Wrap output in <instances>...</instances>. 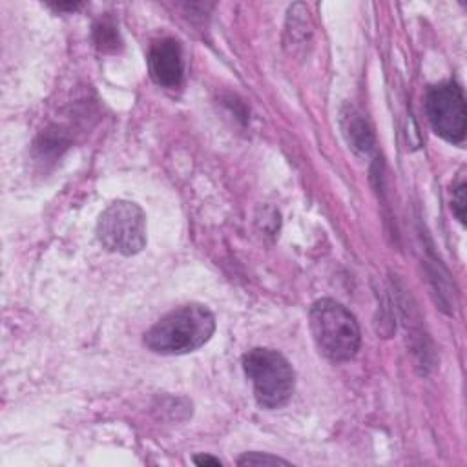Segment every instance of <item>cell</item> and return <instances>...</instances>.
I'll return each mask as SVG.
<instances>
[{"label": "cell", "mask_w": 467, "mask_h": 467, "mask_svg": "<svg viewBox=\"0 0 467 467\" xmlns=\"http://www.w3.org/2000/svg\"><path fill=\"white\" fill-rule=\"evenodd\" d=\"M425 113L436 135L447 142H462L467 131V108L463 89L452 82L431 86L425 93Z\"/></svg>", "instance_id": "5"}, {"label": "cell", "mask_w": 467, "mask_h": 467, "mask_svg": "<svg viewBox=\"0 0 467 467\" xmlns=\"http://www.w3.org/2000/svg\"><path fill=\"white\" fill-rule=\"evenodd\" d=\"M452 212L460 219V223H465V182H460L452 190Z\"/></svg>", "instance_id": "10"}, {"label": "cell", "mask_w": 467, "mask_h": 467, "mask_svg": "<svg viewBox=\"0 0 467 467\" xmlns=\"http://www.w3.org/2000/svg\"><path fill=\"white\" fill-rule=\"evenodd\" d=\"M100 244L120 255H135L146 244V215L137 202L115 201L97 221Z\"/></svg>", "instance_id": "4"}, {"label": "cell", "mask_w": 467, "mask_h": 467, "mask_svg": "<svg viewBox=\"0 0 467 467\" xmlns=\"http://www.w3.org/2000/svg\"><path fill=\"white\" fill-rule=\"evenodd\" d=\"M308 325L317 350L330 361L352 359L361 345V332L354 314L334 299H317L308 312Z\"/></svg>", "instance_id": "2"}, {"label": "cell", "mask_w": 467, "mask_h": 467, "mask_svg": "<svg viewBox=\"0 0 467 467\" xmlns=\"http://www.w3.org/2000/svg\"><path fill=\"white\" fill-rule=\"evenodd\" d=\"M193 463L195 465H215V467L223 465V462L219 458H213L210 454H195L193 456Z\"/></svg>", "instance_id": "11"}, {"label": "cell", "mask_w": 467, "mask_h": 467, "mask_svg": "<svg viewBox=\"0 0 467 467\" xmlns=\"http://www.w3.org/2000/svg\"><path fill=\"white\" fill-rule=\"evenodd\" d=\"M237 465H288V462L268 452H244Z\"/></svg>", "instance_id": "9"}, {"label": "cell", "mask_w": 467, "mask_h": 467, "mask_svg": "<svg viewBox=\"0 0 467 467\" xmlns=\"http://www.w3.org/2000/svg\"><path fill=\"white\" fill-rule=\"evenodd\" d=\"M215 332V316L201 303L170 310L146 334L144 345L162 356H179L201 348Z\"/></svg>", "instance_id": "1"}, {"label": "cell", "mask_w": 467, "mask_h": 467, "mask_svg": "<svg viewBox=\"0 0 467 467\" xmlns=\"http://www.w3.org/2000/svg\"><path fill=\"white\" fill-rule=\"evenodd\" d=\"M82 4L77 2H69V4H51V7H55L57 11H77Z\"/></svg>", "instance_id": "12"}, {"label": "cell", "mask_w": 467, "mask_h": 467, "mask_svg": "<svg viewBox=\"0 0 467 467\" xmlns=\"http://www.w3.org/2000/svg\"><path fill=\"white\" fill-rule=\"evenodd\" d=\"M243 370L254 385L259 407L274 410L290 401L296 389V372L281 352L265 347L252 348L243 356Z\"/></svg>", "instance_id": "3"}, {"label": "cell", "mask_w": 467, "mask_h": 467, "mask_svg": "<svg viewBox=\"0 0 467 467\" xmlns=\"http://www.w3.org/2000/svg\"><path fill=\"white\" fill-rule=\"evenodd\" d=\"M343 130L347 135L348 144L359 151V153H368L374 146V135L367 124V120L361 119L356 111H348V115H343Z\"/></svg>", "instance_id": "7"}, {"label": "cell", "mask_w": 467, "mask_h": 467, "mask_svg": "<svg viewBox=\"0 0 467 467\" xmlns=\"http://www.w3.org/2000/svg\"><path fill=\"white\" fill-rule=\"evenodd\" d=\"M148 71L155 84L162 88H179L184 77L181 42L171 36L155 40L148 51Z\"/></svg>", "instance_id": "6"}, {"label": "cell", "mask_w": 467, "mask_h": 467, "mask_svg": "<svg viewBox=\"0 0 467 467\" xmlns=\"http://www.w3.org/2000/svg\"><path fill=\"white\" fill-rule=\"evenodd\" d=\"M93 40H95V46L100 49V51H106V53H113L120 47L122 40H120V35L117 31V26L111 18H100L95 26H93Z\"/></svg>", "instance_id": "8"}]
</instances>
